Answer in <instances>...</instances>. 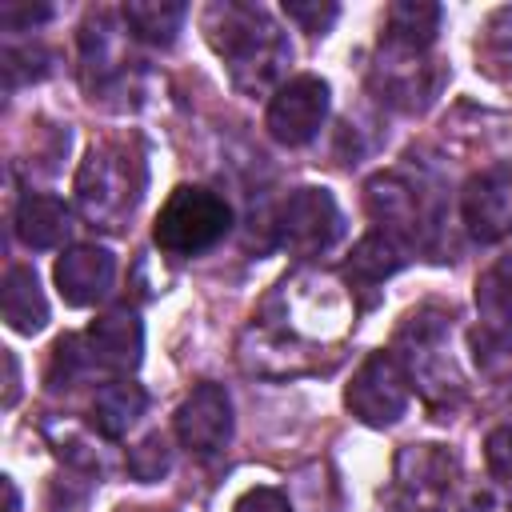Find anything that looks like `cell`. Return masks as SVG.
Masks as SVG:
<instances>
[{
  "label": "cell",
  "instance_id": "28",
  "mask_svg": "<svg viewBox=\"0 0 512 512\" xmlns=\"http://www.w3.org/2000/svg\"><path fill=\"white\" fill-rule=\"evenodd\" d=\"M4 496H8V508L4 512H20V492H16V480L4 476Z\"/></svg>",
  "mask_w": 512,
  "mask_h": 512
},
{
  "label": "cell",
  "instance_id": "10",
  "mask_svg": "<svg viewBox=\"0 0 512 512\" xmlns=\"http://www.w3.org/2000/svg\"><path fill=\"white\" fill-rule=\"evenodd\" d=\"M460 216L468 236L480 244L512 236V160H496L468 176L460 192Z\"/></svg>",
  "mask_w": 512,
  "mask_h": 512
},
{
  "label": "cell",
  "instance_id": "22",
  "mask_svg": "<svg viewBox=\"0 0 512 512\" xmlns=\"http://www.w3.org/2000/svg\"><path fill=\"white\" fill-rule=\"evenodd\" d=\"M172 468V448H168V436L164 432H148L136 448H128V472L144 484L160 480L164 472Z\"/></svg>",
  "mask_w": 512,
  "mask_h": 512
},
{
  "label": "cell",
  "instance_id": "14",
  "mask_svg": "<svg viewBox=\"0 0 512 512\" xmlns=\"http://www.w3.org/2000/svg\"><path fill=\"white\" fill-rule=\"evenodd\" d=\"M372 84H376L380 100H388V104H396L404 112H416L436 92V68L424 60V52L380 44V60L372 68Z\"/></svg>",
  "mask_w": 512,
  "mask_h": 512
},
{
  "label": "cell",
  "instance_id": "15",
  "mask_svg": "<svg viewBox=\"0 0 512 512\" xmlns=\"http://www.w3.org/2000/svg\"><path fill=\"white\" fill-rule=\"evenodd\" d=\"M52 276H56V292H60L64 304L88 308V304H96V300H104L112 292L116 260L100 244H72L56 260V272Z\"/></svg>",
  "mask_w": 512,
  "mask_h": 512
},
{
  "label": "cell",
  "instance_id": "5",
  "mask_svg": "<svg viewBox=\"0 0 512 512\" xmlns=\"http://www.w3.org/2000/svg\"><path fill=\"white\" fill-rule=\"evenodd\" d=\"M364 204L368 216L380 224V232H388L404 248L420 244L436 228V192L420 172L416 176L408 168L376 172L364 188Z\"/></svg>",
  "mask_w": 512,
  "mask_h": 512
},
{
  "label": "cell",
  "instance_id": "1",
  "mask_svg": "<svg viewBox=\"0 0 512 512\" xmlns=\"http://www.w3.org/2000/svg\"><path fill=\"white\" fill-rule=\"evenodd\" d=\"M204 32L208 44L220 52V60L232 72V84L240 92H264L280 80L284 64L292 60V48L276 20L260 4H208L204 8Z\"/></svg>",
  "mask_w": 512,
  "mask_h": 512
},
{
  "label": "cell",
  "instance_id": "19",
  "mask_svg": "<svg viewBox=\"0 0 512 512\" xmlns=\"http://www.w3.org/2000/svg\"><path fill=\"white\" fill-rule=\"evenodd\" d=\"M440 4L432 0H396L384 20V44L408 48V52H428L436 32H440Z\"/></svg>",
  "mask_w": 512,
  "mask_h": 512
},
{
  "label": "cell",
  "instance_id": "6",
  "mask_svg": "<svg viewBox=\"0 0 512 512\" xmlns=\"http://www.w3.org/2000/svg\"><path fill=\"white\" fill-rule=\"evenodd\" d=\"M460 476V460L444 444H408L396 456L392 484L384 492L392 512H444Z\"/></svg>",
  "mask_w": 512,
  "mask_h": 512
},
{
  "label": "cell",
  "instance_id": "16",
  "mask_svg": "<svg viewBox=\"0 0 512 512\" xmlns=\"http://www.w3.org/2000/svg\"><path fill=\"white\" fill-rule=\"evenodd\" d=\"M0 304H4V324L20 336H36L44 324H48V300H44V288L36 280L32 268L24 264H12L4 272V292H0Z\"/></svg>",
  "mask_w": 512,
  "mask_h": 512
},
{
  "label": "cell",
  "instance_id": "8",
  "mask_svg": "<svg viewBox=\"0 0 512 512\" xmlns=\"http://www.w3.org/2000/svg\"><path fill=\"white\" fill-rule=\"evenodd\" d=\"M344 228V216L332 200V192L324 188H296L280 212H276V240L284 252L308 260V256H320L336 244Z\"/></svg>",
  "mask_w": 512,
  "mask_h": 512
},
{
  "label": "cell",
  "instance_id": "27",
  "mask_svg": "<svg viewBox=\"0 0 512 512\" xmlns=\"http://www.w3.org/2000/svg\"><path fill=\"white\" fill-rule=\"evenodd\" d=\"M4 372H8V380H4V408H12L16 404V392H20V368H16V356L12 352H4Z\"/></svg>",
  "mask_w": 512,
  "mask_h": 512
},
{
  "label": "cell",
  "instance_id": "18",
  "mask_svg": "<svg viewBox=\"0 0 512 512\" xmlns=\"http://www.w3.org/2000/svg\"><path fill=\"white\" fill-rule=\"evenodd\" d=\"M144 408H148L144 388L132 384V380H124V376H116V380H108V384L96 388V396H92V424H96L100 436L120 440L144 416Z\"/></svg>",
  "mask_w": 512,
  "mask_h": 512
},
{
  "label": "cell",
  "instance_id": "4",
  "mask_svg": "<svg viewBox=\"0 0 512 512\" xmlns=\"http://www.w3.org/2000/svg\"><path fill=\"white\" fill-rule=\"evenodd\" d=\"M144 188V172L140 160L128 156L116 144L92 148L76 172V200L84 220L100 224V228H120L124 216H132L136 200Z\"/></svg>",
  "mask_w": 512,
  "mask_h": 512
},
{
  "label": "cell",
  "instance_id": "17",
  "mask_svg": "<svg viewBox=\"0 0 512 512\" xmlns=\"http://www.w3.org/2000/svg\"><path fill=\"white\" fill-rule=\"evenodd\" d=\"M72 232V212L64 208V200L44 196V192H28L16 208V236L28 248H60Z\"/></svg>",
  "mask_w": 512,
  "mask_h": 512
},
{
  "label": "cell",
  "instance_id": "7",
  "mask_svg": "<svg viewBox=\"0 0 512 512\" xmlns=\"http://www.w3.org/2000/svg\"><path fill=\"white\" fill-rule=\"evenodd\" d=\"M408 400H412V384L400 368V360L392 352H372L348 380L344 388V404L348 412L368 424V428H392L404 412H408Z\"/></svg>",
  "mask_w": 512,
  "mask_h": 512
},
{
  "label": "cell",
  "instance_id": "9",
  "mask_svg": "<svg viewBox=\"0 0 512 512\" xmlns=\"http://www.w3.org/2000/svg\"><path fill=\"white\" fill-rule=\"evenodd\" d=\"M328 104H332L328 80L324 76H312V72H300V76L284 80L272 92L264 124H268L272 140H280L288 148H300V144H308L320 132V124L328 116Z\"/></svg>",
  "mask_w": 512,
  "mask_h": 512
},
{
  "label": "cell",
  "instance_id": "20",
  "mask_svg": "<svg viewBox=\"0 0 512 512\" xmlns=\"http://www.w3.org/2000/svg\"><path fill=\"white\" fill-rule=\"evenodd\" d=\"M404 260H408V248H404L400 240H392L388 232L376 228V232H368V236L352 248L348 264H344V276H348L352 288H376V284H384Z\"/></svg>",
  "mask_w": 512,
  "mask_h": 512
},
{
  "label": "cell",
  "instance_id": "24",
  "mask_svg": "<svg viewBox=\"0 0 512 512\" xmlns=\"http://www.w3.org/2000/svg\"><path fill=\"white\" fill-rule=\"evenodd\" d=\"M284 12H288V20H296L304 32H328L332 28V20L340 16V8L336 4H304V0H284Z\"/></svg>",
  "mask_w": 512,
  "mask_h": 512
},
{
  "label": "cell",
  "instance_id": "2",
  "mask_svg": "<svg viewBox=\"0 0 512 512\" xmlns=\"http://www.w3.org/2000/svg\"><path fill=\"white\" fill-rule=\"evenodd\" d=\"M392 356L400 360L404 376L412 388L424 392L428 404H440V400H456L460 396V368H456V356H452V324L436 312H416L400 324L396 332V348Z\"/></svg>",
  "mask_w": 512,
  "mask_h": 512
},
{
  "label": "cell",
  "instance_id": "12",
  "mask_svg": "<svg viewBox=\"0 0 512 512\" xmlns=\"http://www.w3.org/2000/svg\"><path fill=\"white\" fill-rule=\"evenodd\" d=\"M84 348H88L92 368L108 376H128L144 356V328L132 308H108L88 324Z\"/></svg>",
  "mask_w": 512,
  "mask_h": 512
},
{
  "label": "cell",
  "instance_id": "23",
  "mask_svg": "<svg viewBox=\"0 0 512 512\" xmlns=\"http://www.w3.org/2000/svg\"><path fill=\"white\" fill-rule=\"evenodd\" d=\"M484 456H488V472H492L496 480H512V420L488 432Z\"/></svg>",
  "mask_w": 512,
  "mask_h": 512
},
{
  "label": "cell",
  "instance_id": "3",
  "mask_svg": "<svg viewBox=\"0 0 512 512\" xmlns=\"http://www.w3.org/2000/svg\"><path fill=\"white\" fill-rule=\"evenodd\" d=\"M228 228H232V208L220 192L200 188V184H180L164 200V208L152 224V240L160 252L188 260V256L216 248L228 236Z\"/></svg>",
  "mask_w": 512,
  "mask_h": 512
},
{
  "label": "cell",
  "instance_id": "13",
  "mask_svg": "<svg viewBox=\"0 0 512 512\" xmlns=\"http://www.w3.org/2000/svg\"><path fill=\"white\" fill-rule=\"evenodd\" d=\"M476 352L512 356V256H500L476 280Z\"/></svg>",
  "mask_w": 512,
  "mask_h": 512
},
{
  "label": "cell",
  "instance_id": "11",
  "mask_svg": "<svg viewBox=\"0 0 512 512\" xmlns=\"http://www.w3.org/2000/svg\"><path fill=\"white\" fill-rule=\"evenodd\" d=\"M176 440L192 456H216L232 440V400L220 384H200L176 408Z\"/></svg>",
  "mask_w": 512,
  "mask_h": 512
},
{
  "label": "cell",
  "instance_id": "26",
  "mask_svg": "<svg viewBox=\"0 0 512 512\" xmlns=\"http://www.w3.org/2000/svg\"><path fill=\"white\" fill-rule=\"evenodd\" d=\"M444 512H500V496L492 488H472L460 504H448Z\"/></svg>",
  "mask_w": 512,
  "mask_h": 512
},
{
  "label": "cell",
  "instance_id": "25",
  "mask_svg": "<svg viewBox=\"0 0 512 512\" xmlns=\"http://www.w3.org/2000/svg\"><path fill=\"white\" fill-rule=\"evenodd\" d=\"M232 512H292V504L280 488H248Z\"/></svg>",
  "mask_w": 512,
  "mask_h": 512
},
{
  "label": "cell",
  "instance_id": "21",
  "mask_svg": "<svg viewBox=\"0 0 512 512\" xmlns=\"http://www.w3.org/2000/svg\"><path fill=\"white\" fill-rule=\"evenodd\" d=\"M120 20L144 40V44H160L168 48L176 40V32L188 20V4L180 0H128L120 8Z\"/></svg>",
  "mask_w": 512,
  "mask_h": 512
}]
</instances>
